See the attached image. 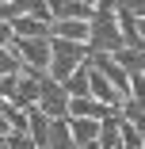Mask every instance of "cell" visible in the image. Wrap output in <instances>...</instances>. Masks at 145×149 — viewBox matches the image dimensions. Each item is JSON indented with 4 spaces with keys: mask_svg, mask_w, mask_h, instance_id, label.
I'll list each match as a JSON object with an SVG mask.
<instances>
[{
    "mask_svg": "<svg viewBox=\"0 0 145 149\" xmlns=\"http://www.w3.org/2000/svg\"><path fill=\"white\" fill-rule=\"evenodd\" d=\"M15 38H50L53 35V19H38V15H19L12 19Z\"/></svg>",
    "mask_w": 145,
    "mask_h": 149,
    "instance_id": "cell-7",
    "label": "cell"
},
{
    "mask_svg": "<svg viewBox=\"0 0 145 149\" xmlns=\"http://www.w3.org/2000/svg\"><path fill=\"white\" fill-rule=\"evenodd\" d=\"M92 19H53V35L50 38H73V42H88Z\"/></svg>",
    "mask_w": 145,
    "mask_h": 149,
    "instance_id": "cell-10",
    "label": "cell"
},
{
    "mask_svg": "<svg viewBox=\"0 0 145 149\" xmlns=\"http://www.w3.org/2000/svg\"><path fill=\"white\" fill-rule=\"evenodd\" d=\"M114 61H119V65H122L130 77H134V73H145V46H141V50H130V46H122L119 54H114Z\"/></svg>",
    "mask_w": 145,
    "mask_h": 149,
    "instance_id": "cell-13",
    "label": "cell"
},
{
    "mask_svg": "<svg viewBox=\"0 0 145 149\" xmlns=\"http://www.w3.org/2000/svg\"><path fill=\"white\" fill-rule=\"evenodd\" d=\"M76 149H99V138H96V141H88V145H76Z\"/></svg>",
    "mask_w": 145,
    "mask_h": 149,
    "instance_id": "cell-21",
    "label": "cell"
},
{
    "mask_svg": "<svg viewBox=\"0 0 145 149\" xmlns=\"http://www.w3.org/2000/svg\"><path fill=\"white\" fill-rule=\"evenodd\" d=\"M114 107L99 103L96 96H69V118H107Z\"/></svg>",
    "mask_w": 145,
    "mask_h": 149,
    "instance_id": "cell-6",
    "label": "cell"
},
{
    "mask_svg": "<svg viewBox=\"0 0 145 149\" xmlns=\"http://www.w3.org/2000/svg\"><path fill=\"white\" fill-rule=\"evenodd\" d=\"M122 42V27H119V12L114 0H99L92 8V31H88V54H119Z\"/></svg>",
    "mask_w": 145,
    "mask_h": 149,
    "instance_id": "cell-1",
    "label": "cell"
},
{
    "mask_svg": "<svg viewBox=\"0 0 145 149\" xmlns=\"http://www.w3.org/2000/svg\"><path fill=\"white\" fill-rule=\"evenodd\" d=\"M50 123H53V118L42 107H31V111H27V134H31V141L38 149H46V141H50Z\"/></svg>",
    "mask_w": 145,
    "mask_h": 149,
    "instance_id": "cell-9",
    "label": "cell"
},
{
    "mask_svg": "<svg viewBox=\"0 0 145 149\" xmlns=\"http://www.w3.org/2000/svg\"><path fill=\"white\" fill-rule=\"evenodd\" d=\"M23 65H19V54L12 50V46H0V77L4 73H19Z\"/></svg>",
    "mask_w": 145,
    "mask_h": 149,
    "instance_id": "cell-15",
    "label": "cell"
},
{
    "mask_svg": "<svg viewBox=\"0 0 145 149\" xmlns=\"http://www.w3.org/2000/svg\"><path fill=\"white\" fill-rule=\"evenodd\" d=\"M12 38H15L12 23H4V19H0V46H12Z\"/></svg>",
    "mask_w": 145,
    "mask_h": 149,
    "instance_id": "cell-19",
    "label": "cell"
},
{
    "mask_svg": "<svg viewBox=\"0 0 145 149\" xmlns=\"http://www.w3.org/2000/svg\"><path fill=\"white\" fill-rule=\"evenodd\" d=\"M50 19H92V4L84 0H46Z\"/></svg>",
    "mask_w": 145,
    "mask_h": 149,
    "instance_id": "cell-8",
    "label": "cell"
},
{
    "mask_svg": "<svg viewBox=\"0 0 145 149\" xmlns=\"http://www.w3.org/2000/svg\"><path fill=\"white\" fill-rule=\"evenodd\" d=\"M15 84H19V73H4V77H0V100H12L15 96Z\"/></svg>",
    "mask_w": 145,
    "mask_h": 149,
    "instance_id": "cell-17",
    "label": "cell"
},
{
    "mask_svg": "<svg viewBox=\"0 0 145 149\" xmlns=\"http://www.w3.org/2000/svg\"><path fill=\"white\" fill-rule=\"evenodd\" d=\"M12 50L19 54V65L23 69L42 73L50 65V38H12Z\"/></svg>",
    "mask_w": 145,
    "mask_h": 149,
    "instance_id": "cell-4",
    "label": "cell"
},
{
    "mask_svg": "<svg viewBox=\"0 0 145 149\" xmlns=\"http://www.w3.org/2000/svg\"><path fill=\"white\" fill-rule=\"evenodd\" d=\"M50 118H69V92H65V84L61 80H53L46 69L38 73V103Z\"/></svg>",
    "mask_w": 145,
    "mask_h": 149,
    "instance_id": "cell-3",
    "label": "cell"
},
{
    "mask_svg": "<svg viewBox=\"0 0 145 149\" xmlns=\"http://www.w3.org/2000/svg\"><path fill=\"white\" fill-rule=\"evenodd\" d=\"M65 92H69V96H88V61H80V65L65 77Z\"/></svg>",
    "mask_w": 145,
    "mask_h": 149,
    "instance_id": "cell-14",
    "label": "cell"
},
{
    "mask_svg": "<svg viewBox=\"0 0 145 149\" xmlns=\"http://www.w3.org/2000/svg\"><path fill=\"white\" fill-rule=\"evenodd\" d=\"M46 149H76L73 130H69V118H53V123H50V141H46Z\"/></svg>",
    "mask_w": 145,
    "mask_h": 149,
    "instance_id": "cell-12",
    "label": "cell"
},
{
    "mask_svg": "<svg viewBox=\"0 0 145 149\" xmlns=\"http://www.w3.org/2000/svg\"><path fill=\"white\" fill-rule=\"evenodd\" d=\"M0 149H8V134H0Z\"/></svg>",
    "mask_w": 145,
    "mask_h": 149,
    "instance_id": "cell-22",
    "label": "cell"
},
{
    "mask_svg": "<svg viewBox=\"0 0 145 149\" xmlns=\"http://www.w3.org/2000/svg\"><path fill=\"white\" fill-rule=\"evenodd\" d=\"M80 61H88V42H73V38H50V65L46 73L53 80H61L80 65Z\"/></svg>",
    "mask_w": 145,
    "mask_h": 149,
    "instance_id": "cell-2",
    "label": "cell"
},
{
    "mask_svg": "<svg viewBox=\"0 0 145 149\" xmlns=\"http://www.w3.org/2000/svg\"><path fill=\"white\" fill-rule=\"evenodd\" d=\"M12 126H8V118H4V111H0V134H8Z\"/></svg>",
    "mask_w": 145,
    "mask_h": 149,
    "instance_id": "cell-20",
    "label": "cell"
},
{
    "mask_svg": "<svg viewBox=\"0 0 145 149\" xmlns=\"http://www.w3.org/2000/svg\"><path fill=\"white\" fill-rule=\"evenodd\" d=\"M88 96H96L99 103H107V107H114V111H119L122 100H126V96H122V92H119V88H114V84H111L92 61H88Z\"/></svg>",
    "mask_w": 145,
    "mask_h": 149,
    "instance_id": "cell-5",
    "label": "cell"
},
{
    "mask_svg": "<svg viewBox=\"0 0 145 149\" xmlns=\"http://www.w3.org/2000/svg\"><path fill=\"white\" fill-rule=\"evenodd\" d=\"M119 12H130V15H145V0H114Z\"/></svg>",
    "mask_w": 145,
    "mask_h": 149,
    "instance_id": "cell-18",
    "label": "cell"
},
{
    "mask_svg": "<svg viewBox=\"0 0 145 149\" xmlns=\"http://www.w3.org/2000/svg\"><path fill=\"white\" fill-rule=\"evenodd\" d=\"M84 4H92V8H96V4H99V0H84Z\"/></svg>",
    "mask_w": 145,
    "mask_h": 149,
    "instance_id": "cell-23",
    "label": "cell"
},
{
    "mask_svg": "<svg viewBox=\"0 0 145 149\" xmlns=\"http://www.w3.org/2000/svg\"><path fill=\"white\" fill-rule=\"evenodd\" d=\"M8 149H38L27 130H8Z\"/></svg>",
    "mask_w": 145,
    "mask_h": 149,
    "instance_id": "cell-16",
    "label": "cell"
},
{
    "mask_svg": "<svg viewBox=\"0 0 145 149\" xmlns=\"http://www.w3.org/2000/svg\"><path fill=\"white\" fill-rule=\"evenodd\" d=\"M99 123L103 118H69V130H73V141L76 145H88L99 138Z\"/></svg>",
    "mask_w": 145,
    "mask_h": 149,
    "instance_id": "cell-11",
    "label": "cell"
}]
</instances>
